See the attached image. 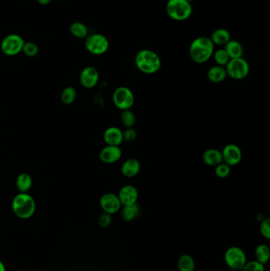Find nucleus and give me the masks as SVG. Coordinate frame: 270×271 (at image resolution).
I'll return each instance as SVG.
<instances>
[{
  "mask_svg": "<svg viewBox=\"0 0 270 271\" xmlns=\"http://www.w3.org/2000/svg\"><path fill=\"white\" fill-rule=\"evenodd\" d=\"M230 171H231V166L226 164L224 162L215 166V174L220 178H225L228 177L230 175Z\"/></svg>",
  "mask_w": 270,
  "mask_h": 271,
  "instance_id": "c85d7f7f",
  "label": "nucleus"
},
{
  "mask_svg": "<svg viewBox=\"0 0 270 271\" xmlns=\"http://www.w3.org/2000/svg\"><path fill=\"white\" fill-rule=\"evenodd\" d=\"M80 80L83 87L87 89H91L99 81V72L95 67L88 66L82 70Z\"/></svg>",
  "mask_w": 270,
  "mask_h": 271,
  "instance_id": "f8f14e48",
  "label": "nucleus"
},
{
  "mask_svg": "<svg viewBox=\"0 0 270 271\" xmlns=\"http://www.w3.org/2000/svg\"><path fill=\"white\" fill-rule=\"evenodd\" d=\"M103 140L106 145L120 146L124 142L123 130L118 127H109L104 132Z\"/></svg>",
  "mask_w": 270,
  "mask_h": 271,
  "instance_id": "2eb2a0df",
  "label": "nucleus"
},
{
  "mask_svg": "<svg viewBox=\"0 0 270 271\" xmlns=\"http://www.w3.org/2000/svg\"><path fill=\"white\" fill-rule=\"evenodd\" d=\"M213 55L217 65L222 66V67H225L230 59L225 49L217 50L214 52Z\"/></svg>",
  "mask_w": 270,
  "mask_h": 271,
  "instance_id": "cd10ccee",
  "label": "nucleus"
},
{
  "mask_svg": "<svg viewBox=\"0 0 270 271\" xmlns=\"http://www.w3.org/2000/svg\"><path fill=\"white\" fill-rule=\"evenodd\" d=\"M226 265L234 271H241L247 262L246 253L238 247H230L225 254Z\"/></svg>",
  "mask_w": 270,
  "mask_h": 271,
  "instance_id": "0eeeda50",
  "label": "nucleus"
},
{
  "mask_svg": "<svg viewBox=\"0 0 270 271\" xmlns=\"http://www.w3.org/2000/svg\"><path fill=\"white\" fill-rule=\"evenodd\" d=\"M121 121L125 128H133L136 122V117L131 109L123 110L121 112Z\"/></svg>",
  "mask_w": 270,
  "mask_h": 271,
  "instance_id": "bb28decb",
  "label": "nucleus"
},
{
  "mask_svg": "<svg viewBox=\"0 0 270 271\" xmlns=\"http://www.w3.org/2000/svg\"><path fill=\"white\" fill-rule=\"evenodd\" d=\"M85 46L90 54L97 55H102L109 50V40L102 34H90L86 38Z\"/></svg>",
  "mask_w": 270,
  "mask_h": 271,
  "instance_id": "6e6552de",
  "label": "nucleus"
},
{
  "mask_svg": "<svg viewBox=\"0 0 270 271\" xmlns=\"http://www.w3.org/2000/svg\"><path fill=\"white\" fill-rule=\"evenodd\" d=\"M38 2L43 5V6H46V5H48L52 2V0H38Z\"/></svg>",
  "mask_w": 270,
  "mask_h": 271,
  "instance_id": "f704fd0d",
  "label": "nucleus"
},
{
  "mask_svg": "<svg viewBox=\"0 0 270 271\" xmlns=\"http://www.w3.org/2000/svg\"><path fill=\"white\" fill-rule=\"evenodd\" d=\"M16 187L20 193H27L33 186V178L28 173H21L16 178Z\"/></svg>",
  "mask_w": 270,
  "mask_h": 271,
  "instance_id": "412c9836",
  "label": "nucleus"
},
{
  "mask_svg": "<svg viewBox=\"0 0 270 271\" xmlns=\"http://www.w3.org/2000/svg\"><path fill=\"white\" fill-rule=\"evenodd\" d=\"M226 75L235 80L246 79L250 73V67L248 62L243 57L230 59L225 66Z\"/></svg>",
  "mask_w": 270,
  "mask_h": 271,
  "instance_id": "39448f33",
  "label": "nucleus"
},
{
  "mask_svg": "<svg viewBox=\"0 0 270 271\" xmlns=\"http://www.w3.org/2000/svg\"><path fill=\"white\" fill-rule=\"evenodd\" d=\"M12 210L15 216L20 219H29L36 211V202L30 194L19 193L12 201Z\"/></svg>",
  "mask_w": 270,
  "mask_h": 271,
  "instance_id": "7ed1b4c3",
  "label": "nucleus"
},
{
  "mask_svg": "<svg viewBox=\"0 0 270 271\" xmlns=\"http://www.w3.org/2000/svg\"><path fill=\"white\" fill-rule=\"evenodd\" d=\"M260 233L266 240L270 239V219L269 217L265 218L262 220L259 227Z\"/></svg>",
  "mask_w": 270,
  "mask_h": 271,
  "instance_id": "2f4dec72",
  "label": "nucleus"
},
{
  "mask_svg": "<svg viewBox=\"0 0 270 271\" xmlns=\"http://www.w3.org/2000/svg\"><path fill=\"white\" fill-rule=\"evenodd\" d=\"M187 1L189 2H193V1H195V0H187Z\"/></svg>",
  "mask_w": 270,
  "mask_h": 271,
  "instance_id": "e433bc0d",
  "label": "nucleus"
},
{
  "mask_svg": "<svg viewBox=\"0 0 270 271\" xmlns=\"http://www.w3.org/2000/svg\"><path fill=\"white\" fill-rule=\"evenodd\" d=\"M166 11L170 18L177 22L186 21L193 14L191 2L187 0H168Z\"/></svg>",
  "mask_w": 270,
  "mask_h": 271,
  "instance_id": "20e7f679",
  "label": "nucleus"
},
{
  "mask_svg": "<svg viewBox=\"0 0 270 271\" xmlns=\"http://www.w3.org/2000/svg\"><path fill=\"white\" fill-rule=\"evenodd\" d=\"M77 97V92L72 87H68L62 91L60 95V100L65 105H71L76 101Z\"/></svg>",
  "mask_w": 270,
  "mask_h": 271,
  "instance_id": "a878e982",
  "label": "nucleus"
},
{
  "mask_svg": "<svg viewBox=\"0 0 270 271\" xmlns=\"http://www.w3.org/2000/svg\"><path fill=\"white\" fill-rule=\"evenodd\" d=\"M122 157V150L120 146L106 145L99 153L100 161L105 164H113L119 161Z\"/></svg>",
  "mask_w": 270,
  "mask_h": 271,
  "instance_id": "4468645a",
  "label": "nucleus"
},
{
  "mask_svg": "<svg viewBox=\"0 0 270 271\" xmlns=\"http://www.w3.org/2000/svg\"><path fill=\"white\" fill-rule=\"evenodd\" d=\"M139 212L140 210L137 203L130 206H122L121 209V217L125 221H133L139 216Z\"/></svg>",
  "mask_w": 270,
  "mask_h": 271,
  "instance_id": "aec40b11",
  "label": "nucleus"
},
{
  "mask_svg": "<svg viewBox=\"0 0 270 271\" xmlns=\"http://www.w3.org/2000/svg\"><path fill=\"white\" fill-rule=\"evenodd\" d=\"M0 271H6V268H5V265L3 264L1 260H0Z\"/></svg>",
  "mask_w": 270,
  "mask_h": 271,
  "instance_id": "c9c22d12",
  "label": "nucleus"
},
{
  "mask_svg": "<svg viewBox=\"0 0 270 271\" xmlns=\"http://www.w3.org/2000/svg\"><path fill=\"white\" fill-rule=\"evenodd\" d=\"M241 271H265V265L258 263L256 260L246 262Z\"/></svg>",
  "mask_w": 270,
  "mask_h": 271,
  "instance_id": "7c9ffc66",
  "label": "nucleus"
},
{
  "mask_svg": "<svg viewBox=\"0 0 270 271\" xmlns=\"http://www.w3.org/2000/svg\"><path fill=\"white\" fill-rule=\"evenodd\" d=\"M141 169V164L135 158L128 159L121 165V172L126 178H133L139 174Z\"/></svg>",
  "mask_w": 270,
  "mask_h": 271,
  "instance_id": "dca6fc26",
  "label": "nucleus"
},
{
  "mask_svg": "<svg viewBox=\"0 0 270 271\" xmlns=\"http://www.w3.org/2000/svg\"><path fill=\"white\" fill-rule=\"evenodd\" d=\"M202 161L209 166H215L223 162L221 151L217 149H208L202 155Z\"/></svg>",
  "mask_w": 270,
  "mask_h": 271,
  "instance_id": "f3484780",
  "label": "nucleus"
},
{
  "mask_svg": "<svg viewBox=\"0 0 270 271\" xmlns=\"http://www.w3.org/2000/svg\"><path fill=\"white\" fill-rule=\"evenodd\" d=\"M112 223V217L110 214H106V213H102V214L98 217L97 219V224L101 228H108Z\"/></svg>",
  "mask_w": 270,
  "mask_h": 271,
  "instance_id": "72a5a7b5",
  "label": "nucleus"
},
{
  "mask_svg": "<svg viewBox=\"0 0 270 271\" xmlns=\"http://www.w3.org/2000/svg\"><path fill=\"white\" fill-rule=\"evenodd\" d=\"M254 256H255L256 261L263 265H266L270 260V250L268 245L262 244L257 246L254 251Z\"/></svg>",
  "mask_w": 270,
  "mask_h": 271,
  "instance_id": "5701e85b",
  "label": "nucleus"
},
{
  "mask_svg": "<svg viewBox=\"0 0 270 271\" xmlns=\"http://www.w3.org/2000/svg\"><path fill=\"white\" fill-rule=\"evenodd\" d=\"M135 66L146 75L157 73L162 67L161 59L155 52L143 50L138 52L135 57Z\"/></svg>",
  "mask_w": 270,
  "mask_h": 271,
  "instance_id": "f03ea898",
  "label": "nucleus"
},
{
  "mask_svg": "<svg viewBox=\"0 0 270 271\" xmlns=\"http://www.w3.org/2000/svg\"><path fill=\"white\" fill-rule=\"evenodd\" d=\"M210 39L216 46H225L230 40V34L226 29H217L211 36Z\"/></svg>",
  "mask_w": 270,
  "mask_h": 271,
  "instance_id": "4be33fe9",
  "label": "nucleus"
},
{
  "mask_svg": "<svg viewBox=\"0 0 270 271\" xmlns=\"http://www.w3.org/2000/svg\"><path fill=\"white\" fill-rule=\"evenodd\" d=\"M70 32L74 37L80 38V39L86 38L88 36V27H87L85 24L80 22L72 23L71 25V27H70Z\"/></svg>",
  "mask_w": 270,
  "mask_h": 271,
  "instance_id": "393cba45",
  "label": "nucleus"
},
{
  "mask_svg": "<svg viewBox=\"0 0 270 271\" xmlns=\"http://www.w3.org/2000/svg\"><path fill=\"white\" fill-rule=\"evenodd\" d=\"M226 71L225 67L215 65L211 67L207 72V77L209 81L213 83H220L225 81L226 79Z\"/></svg>",
  "mask_w": 270,
  "mask_h": 271,
  "instance_id": "a211bd4d",
  "label": "nucleus"
},
{
  "mask_svg": "<svg viewBox=\"0 0 270 271\" xmlns=\"http://www.w3.org/2000/svg\"><path fill=\"white\" fill-rule=\"evenodd\" d=\"M225 51L229 55L230 59H235V58L242 57L243 55V48L240 42L236 40L230 39L225 46Z\"/></svg>",
  "mask_w": 270,
  "mask_h": 271,
  "instance_id": "6ab92c4d",
  "label": "nucleus"
},
{
  "mask_svg": "<svg viewBox=\"0 0 270 271\" xmlns=\"http://www.w3.org/2000/svg\"><path fill=\"white\" fill-rule=\"evenodd\" d=\"M214 44L210 38L199 37L193 40L189 46V55L194 63H204L209 61L214 54Z\"/></svg>",
  "mask_w": 270,
  "mask_h": 271,
  "instance_id": "f257e3e1",
  "label": "nucleus"
},
{
  "mask_svg": "<svg viewBox=\"0 0 270 271\" xmlns=\"http://www.w3.org/2000/svg\"><path fill=\"white\" fill-rule=\"evenodd\" d=\"M223 162L232 166H236L242 161V153L240 148L234 144H228L221 151Z\"/></svg>",
  "mask_w": 270,
  "mask_h": 271,
  "instance_id": "9b49d317",
  "label": "nucleus"
},
{
  "mask_svg": "<svg viewBox=\"0 0 270 271\" xmlns=\"http://www.w3.org/2000/svg\"><path fill=\"white\" fill-rule=\"evenodd\" d=\"M137 131L133 128H126L123 130L124 141L126 142H133L137 138Z\"/></svg>",
  "mask_w": 270,
  "mask_h": 271,
  "instance_id": "473e14b6",
  "label": "nucleus"
},
{
  "mask_svg": "<svg viewBox=\"0 0 270 271\" xmlns=\"http://www.w3.org/2000/svg\"><path fill=\"white\" fill-rule=\"evenodd\" d=\"M117 196L122 206H130L137 203L139 192L137 189L133 185H125L121 187Z\"/></svg>",
  "mask_w": 270,
  "mask_h": 271,
  "instance_id": "ddd939ff",
  "label": "nucleus"
},
{
  "mask_svg": "<svg viewBox=\"0 0 270 271\" xmlns=\"http://www.w3.org/2000/svg\"><path fill=\"white\" fill-rule=\"evenodd\" d=\"M24 40L18 34H10L1 42V50L5 55L13 56L20 54L24 46Z\"/></svg>",
  "mask_w": 270,
  "mask_h": 271,
  "instance_id": "1a4fd4ad",
  "label": "nucleus"
},
{
  "mask_svg": "<svg viewBox=\"0 0 270 271\" xmlns=\"http://www.w3.org/2000/svg\"><path fill=\"white\" fill-rule=\"evenodd\" d=\"M113 104L121 110L131 109L135 103V95L127 87H117L113 94Z\"/></svg>",
  "mask_w": 270,
  "mask_h": 271,
  "instance_id": "423d86ee",
  "label": "nucleus"
},
{
  "mask_svg": "<svg viewBox=\"0 0 270 271\" xmlns=\"http://www.w3.org/2000/svg\"><path fill=\"white\" fill-rule=\"evenodd\" d=\"M22 52L29 57H34L39 53V48L34 42H25Z\"/></svg>",
  "mask_w": 270,
  "mask_h": 271,
  "instance_id": "c756f323",
  "label": "nucleus"
},
{
  "mask_svg": "<svg viewBox=\"0 0 270 271\" xmlns=\"http://www.w3.org/2000/svg\"><path fill=\"white\" fill-rule=\"evenodd\" d=\"M99 205L104 213L110 214V215L117 214L122 207V205L120 202L117 194H113V193L104 194L100 198Z\"/></svg>",
  "mask_w": 270,
  "mask_h": 271,
  "instance_id": "9d476101",
  "label": "nucleus"
},
{
  "mask_svg": "<svg viewBox=\"0 0 270 271\" xmlns=\"http://www.w3.org/2000/svg\"><path fill=\"white\" fill-rule=\"evenodd\" d=\"M196 264L192 256L185 254L180 256L178 260V268L179 271H195Z\"/></svg>",
  "mask_w": 270,
  "mask_h": 271,
  "instance_id": "b1692460",
  "label": "nucleus"
}]
</instances>
